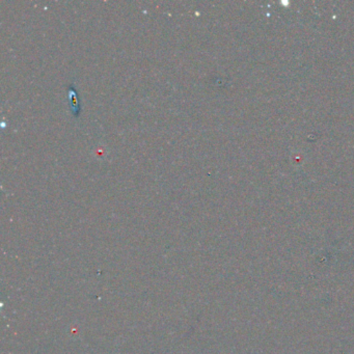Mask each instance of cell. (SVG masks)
Listing matches in <instances>:
<instances>
[{
    "label": "cell",
    "instance_id": "cell-1",
    "mask_svg": "<svg viewBox=\"0 0 354 354\" xmlns=\"http://www.w3.org/2000/svg\"><path fill=\"white\" fill-rule=\"evenodd\" d=\"M69 98L71 99L70 102H71V107L72 111H73V115L77 117L78 113H80V101H78L77 93H76V90L73 88L72 84L69 86Z\"/></svg>",
    "mask_w": 354,
    "mask_h": 354
}]
</instances>
